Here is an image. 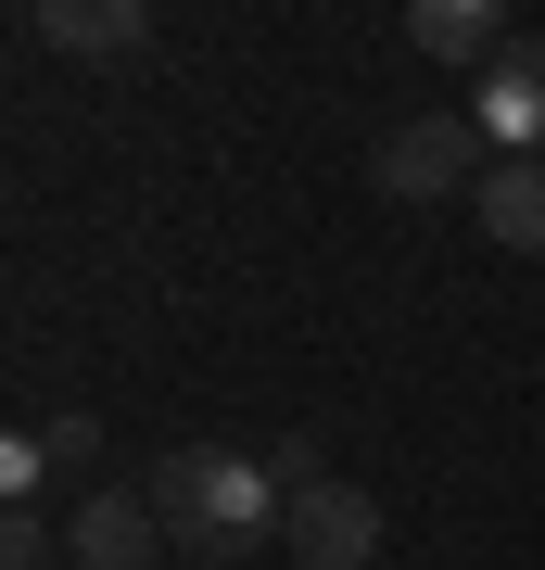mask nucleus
Masks as SVG:
<instances>
[{"label":"nucleus","mask_w":545,"mask_h":570,"mask_svg":"<svg viewBox=\"0 0 545 570\" xmlns=\"http://www.w3.org/2000/svg\"><path fill=\"white\" fill-rule=\"evenodd\" d=\"M280 508H292L280 469L242 456V444H165V456H153V520H165V546L203 558V570L280 546Z\"/></svg>","instance_id":"obj_1"},{"label":"nucleus","mask_w":545,"mask_h":570,"mask_svg":"<svg viewBox=\"0 0 545 570\" xmlns=\"http://www.w3.org/2000/svg\"><path fill=\"white\" fill-rule=\"evenodd\" d=\"M406 39H419L431 63H469V77H483L520 26H507V0H419V13H406Z\"/></svg>","instance_id":"obj_7"},{"label":"nucleus","mask_w":545,"mask_h":570,"mask_svg":"<svg viewBox=\"0 0 545 570\" xmlns=\"http://www.w3.org/2000/svg\"><path fill=\"white\" fill-rule=\"evenodd\" d=\"M280 546H292V570H368V558H381V494H356V482L292 494V508H280Z\"/></svg>","instance_id":"obj_5"},{"label":"nucleus","mask_w":545,"mask_h":570,"mask_svg":"<svg viewBox=\"0 0 545 570\" xmlns=\"http://www.w3.org/2000/svg\"><path fill=\"white\" fill-rule=\"evenodd\" d=\"M266 469H280V494H318V482H330V444H318V431H280Z\"/></svg>","instance_id":"obj_11"},{"label":"nucleus","mask_w":545,"mask_h":570,"mask_svg":"<svg viewBox=\"0 0 545 570\" xmlns=\"http://www.w3.org/2000/svg\"><path fill=\"white\" fill-rule=\"evenodd\" d=\"M26 39L77 51V63H127V51H153V0H39Z\"/></svg>","instance_id":"obj_6"},{"label":"nucleus","mask_w":545,"mask_h":570,"mask_svg":"<svg viewBox=\"0 0 545 570\" xmlns=\"http://www.w3.org/2000/svg\"><path fill=\"white\" fill-rule=\"evenodd\" d=\"M469 127H483V153L495 165H533L545 153V39H507L483 77H469V102H457Z\"/></svg>","instance_id":"obj_4"},{"label":"nucleus","mask_w":545,"mask_h":570,"mask_svg":"<svg viewBox=\"0 0 545 570\" xmlns=\"http://www.w3.org/2000/svg\"><path fill=\"white\" fill-rule=\"evenodd\" d=\"M64 570H165L153 482H89L77 508H64Z\"/></svg>","instance_id":"obj_3"},{"label":"nucleus","mask_w":545,"mask_h":570,"mask_svg":"<svg viewBox=\"0 0 545 570\" xmlns=\"http://www.w3.org/2000/svg\"><path fill=\"white\" fill-rule=\"evenodd\" d=\"M469 216H483L495 254H545V153L533 165H495V178L469 190Z\"/></svg>","instance_id":"obj_8"},{"label":"nucleus","mask_w":545,"mask_h":570,"mask_svg":"<svg viewBox=\"0 0 545 570\" xmlns=\"http://www.w3.org/2000/svg\"><path fill=\"white\" fill-rule=\"evenodd\" d=\"M0 558H13V570H51L64 558V520L51 508H13V520H0Z\"/></svg>","instance_id":"obj_10"},{"label":"nucleus","mask_w":545,"mask_h":570,"mask_svg":"<svg viewBox=\"0 0 545 570\" xmlns=\"http://www.w3.org/2000/svg\"><path fill=\"white\" fill-rule=\"evenodd\" d=\"M39 456L89 482V469H101V419H89V406H51V419H39Z\"/></svg>","instance_id":"obj_9"},{"label":"nucleus","mask_w":545,"mask_h":570,"mask_svg":"<svg viewBox=\"0 0 545 570\" xmlns=\"http://www.w3.org/2000/svg\"><path fill=\"white\" fill-rule=\"evenodd\" d=\"M368 178H381V204H469V190L495 178V153H483V127H469L457 102H431V115L381 127V153H368Z\"/></svg>","instance_id":"obj_2"},{"label":"nucleus","mask_w":545,"mask_h":570,"mask_svg":"<svg viewBox=\"0 0 545 570\" xmlns=\"http://www.w3.org/2000/svg\"><path fill=\"white\" fill-rule=\"evenodd\" d=\"M39 482H51V456H39V431H13V444H0V494H13V508H39Z\"/></svg>","instance_id":"obj_12"}]
</instances>
